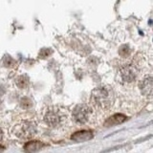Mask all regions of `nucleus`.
I'll return each mask as SVG.
<instances>
[{
    "label": "nucleus",
    "mask_w": 153,
    "mask_h": 153,
    "mask_svg": "<svg viewBox=\"0 0 153 153\" xmlns=\"http://www.w3.org/2000/svg\"><path fill=\"white\" fill-rule=\"evenodd\" d=\"M43 122L51 128H62L69 122V112L62 106H49L43 111Z\"/></svg>",
    "instance_id": "obj_1"
},
{
    "label": "nucleus",
    "mask_w": 153,
    "mask_h": 153,
    "mask_svg": "<svg viewBox=\"0 0 153 153\" xmlns=\"http://www.w3.org/2000/svg\"><path fill=\"white\" fill-rule=\"evenodd\" d=\"M113 102L114 92L112 88L109 86H98L91 93V103L96 108L100 110H107L112 106Z\"/></svg>",
    "instance_id": "obj_2"
},
{
    "label": "nucleus",
    "mask_w": 153,
    "mask_h": 153,
    "mask_svg": "<svg viewBox=\"0 0 153 153\" xmlns=\"http://www.w3.org/2000/svg\"><path fill=\"white\" fill-rule=\"evenodd\" d=\"M38 132L37 123L35 120L27 119L18 122L12 129L13 135L20 140H29L35 137Z\"/></svg>",
    "instance_id": "obj_3"
},
{
    "label": "nucleus",
    "mask_w": 153,
    "mask_h": 153,
    "mask_svg": "<svg viewBox=\"0 0 153 153\" xmlns=\"http://www.w3.org/2000/svg\"><path fill=\"white\" fill-rule=\"evenodd\" d=\"M92 108L89 105L80 103L74 107L73 111H72V118L76 123L79 124H84L89 122L91 116H92Z\"/></svg>",
    "instance_id": "obj_4"
},
{
    "label": "nucleus",
    "mask_w": 153,
    "mask_h": 153,
    "mask_svg": "<svg viewBox=\"0 0 153 153\" xmlns=\"http://www.w3.org/2000/svg\"><path fill=\"white\" fill-rule=\"evenodd\" d=\"M139 75V69L135 64L128 63L123 65L119 70V76L122 82L132 83L135 81Z\"/></svg>",
    "instance_id": "obj_5"
},
{
    "label": "nucleus",
    "mask_w": 153,
    "mask_h": 153,
    "mask_svg": "<svg viewBox=\"0 0 153 153\" xmlns=\"http://www.w3.org/2000/svg\"><path fill=\"white\" fill-rule=\"evenodd\" d=\"M139 89L142 95L148 99H153V75H146L139 82Z\"/></svg>",
    "instance_id": "obj_6"
},
{
    "label": "nucleus",
    "mask_w": 153,
    "mask_h": 153,
    "mask_svg": "<svg viewBox=\"0 0 153 153\" xmlns=\"http://www.w3.org/2000/svg\"><path fill=\"white\" fill-rule=\"evenodd\" d=\"M93 136L94 135H93L92 131L81 130V131H78V132L74 133L73 135H72L71 139L76 143H83V142L91 140V139L93 138Z\"/></svg>",
    "instance_id": "obj_7"
},
{
    "label": "nucleus",
    "mask_w": 153,
    "mask_h": 153,
    "mask_svg": "<svg viewBox=\"0 0 153 153\" xmlns=\"http://www.w3.org/2000/svg\"><path fill=\"white\" fill-rule=\"evenodd\" d=\"M126 116L123 114H115L112 117H110L106 120V122L104 123V126L106 127L118 126L120 123H123V122L126 121Z\"/></svg>",
    "instance_id": "obj_8"
},
{
    "label": "nucleus",
    "mask_w": 153,
    "mask_h": 153,
    "mask_svg": "<svg viewBox=\"0 0 153 153\" xmlns=\"http://www.w3.org/2000/svg\"><path fill=\"white\" fill-rule=\"evenodd\" d=\"M44 146H45V145L42 142L32 141V142H28L25 143V146H24V150L28 153H33V152L40 150L41 148H43Z\"/></svg>",
    "instance_id": "obj_9"
},
{
    "label": "nucleus",
    "mask_w": 153,
    "mask_h": 153,
    "mask_svg": "<svg viewBox=\"0 0 153 153\" xmlns=\"http://www.w3.org/2000/svg\"><path fill=\"white\" fill-rule=\"evenodd\" d=\"M14 82L19 89H25L30 84V79L27 75H20L16 79Z\"/></svg>",
    "instance_id": "obj_10"
},
{
    "label": "nucleus",
    "mask_w": 153,
    "mask_h": 153,
    "mask_svg": "<svg viewBox=\"0 0 153 153\" xmlns=\"http://www.w3.org/2000/svg\"><path fill=\"white\" fill-rule=\"evenodd\" d=\"M1 62H2L3 66L6 67V68H12V67L16 66V61L14 60L10 55H5L3 56Z\"/></svg>",
    "instance_id": "obj_11"
},
{
    "label": "nucleus",
    "mask_w": 153,
    "mask_h": 153,
    "mask_svg": "<svg viewBox=\"0 0 153 153\" xmlns=\"http://www.w3.org/2000/svg\"><path fill=\"white\" fill-rule=\"evenodd\" d=\"M19 104H20V106L24 109H27V108H30L33 106V102L30 98L28 97H23L20 102H19Z\"/></svg>",
    "instance_id": "obj_12"
},
{
    "label": "nucleus",
    "mask_w": 153,
    "mask_h": 153,
    "mask_svg": "<svg viewBox=\"0 0 153 153\" xmlns=\"http://www.w3.org/2000/svg\"><path fill=\"white\" fill-rule=\"evenodd\" d=\"M50 54H52V51L50 49H48V48H42L39 51L38 56H39V57H41V59H45V57L49 56Z\"/></svg>",
    "instance_id": "obj_13"
},
{
    "label": "nucleus",
    "mask_w": 153,
    "mask_h": 153,
    "mask_svg": "<svg viewBox=\"0 0 153 153\" xmlns=\"http://www.w3.org/2000/svg\"><path fill=\"white\" fill-rule=\"evenodd\" d=\"M3 136H4V132L1 128H0V142L2 141V139H3Z\"/></svg>",
    "instance_id": "obj_14"
},
{
    "label": "nucleus",
    "mask_w": 153,
    "mask_h": 153,
    "mask_svg": "<svg viewBox=\"0 0 153 153\" xmlns=\"http://www.w3.org/2000/svg\"><path fill=\"white\" fill-rule=\"evenodd\" d=\"M4 93H5V89H4V87H2V86L0 85V96H2Z\"/></svg>",
    "instance_id": "obj_15"
},
{
    "label": "nucleus",
    "mask_w": 153,
    "mask_h": 153,
    "mask_svg": "<svg viewBox=\"0 0 153 153\" xmlns=\"http://www.w3.org/2000/svg\"><path fill=\"white\" fill-rule=\"evenodd\" d=\"M3 150H4V146H0V153H2V152H3Z\"/></svg>",
    "instance_id": "obj_16"
}]
</instances>
